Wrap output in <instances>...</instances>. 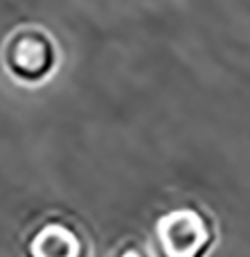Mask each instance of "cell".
Segmentation results:
<instances>
[{"label": "cell", "mask_w": 250, "mask_h": 257, "mask_svg": "<svg viewBox=\"0 0 250 257\" xmlns=\"http://www.w3.org/2000/svg\"><path fill=\"white\" fill-rule=\"evenodd\" d=\"M0 63L12 81L21 86H41L57 70V41L41 25H18L5 36Z\"/></svg>", "instance_id": "cell-1"}, {"label": "cell", "mask_w": 250, "mask_h": 257, "mask_svg": "<svg viewBox=\"0 0 250 257\" xmlns=\"http://www.w3.org/2000/svg\"><path fill=\"white\" fill-rule=\"evenodd\" d=\"M84 244L75 228L63 221H45L27 239V257H81Z\"/></svg>", "instance_id": "cell-2"}]
</instances>
